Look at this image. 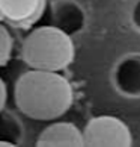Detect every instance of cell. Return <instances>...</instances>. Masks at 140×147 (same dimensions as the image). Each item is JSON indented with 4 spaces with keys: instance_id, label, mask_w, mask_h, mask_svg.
I'll return each instance as SVG.
<instances>
[{
    "instance_id": "obj_6",
    "label": "cell",
    "mask_w": 140,
    "mask_h": 147,
    "mask_svg": "<svg viewBox=\"0 0 140 147\" xmlns=\"http://www.w3.org/2000/svg\"><path fill=\"white\" fill-rule=\"evenodd\" d=\"M53 24L69 36L82 32L86 24V12L75 0H56L51 5Z\"/></svg>"
},
{
    "instance_id": "obj_3",
    "label": "cell",
    "mask_w": 140,
    "mask_h": 147,
    "mask_svg": "<svg viewBox=\"0 0 140 147\" xmlns=\"http://www.w3.org/2000/svg\"><path fill=\"white\" fill-rule=\"evenodd\" d=\"M84 147H130L133 135L125 121L113 115L90 118L83 129Z\"/></svg>"
},
{
    "instance_id": "obj_8",
    "label": "cell",
    "mask_w": 140,
    "mask_h": 147,
    "mask_svg": "<svg viewBox=\"0 0 140 147\" xmlns=\"http://www.w3.org/2000/svg\"><path fill=\"white\" fill-rule=\"evenodd\" d=\"M11 53H12V38L6 26L0 21V67L8 62Z\"/></svg>"
},
{
    "instance_id": "obj_2",
    "label": "cell",
    "mask_w": 140,
    "mask_h": 147,
    "mask_svg": "<svg viewBox=\"0 0 140 147\" xmlns=\"http://www.w3.org/2000/svg\"><path fill=\"white\" fill-rule=\"evenodd\" d=\"M74 42L63 30L39 26L30 30L21 44V58L30 68L60 71L74 59Z\"/></svg>"
},
{
    "instance_id": "obj_11",
    "label": "cell",
    "mask_w": 140,
    "mask_h": 147,
    "mask_svg": "<svg viewBox=\"0 0 140 147\" xmlns=\"http://www.w3.org/2000/svg\"><path fill=\"white\" fill-rule=\"evenodd\" d=\"M0 147H15V143L9 141L6 138H0Z\"/></svg>"
},
{
    "instance_id": "obj_4",
    "label": "cell",
    "mask_w": 140,
    "mask_h": 147,
    "mask_svg": "<svg viewBox=\"0 0 140 147\" xmlns=\"http://www.w3.org/2000/svg\"><path fill=\"white\" fill-rule=\"evenodd\" d=\"M116 91L125 97H140V53H130L117 61L111 73Z\"/></svg>"
},
{
    "instance_id": "obj_10",
    "label": "cell",
    "mask_w": 140,
    "mask_h": 147,
    "mask_svg": "<svg viewBox=\"0 0 140 147\" xmlns=\"http://www.w3.org/2000/svg\"><path fill=\"white\" fill-rule=\"evenodd\" d=\"M5 103H6V85L2 79H0V112L3 111Z\"/></svg>"
},
{
    "instance_id": "obj_7",
    "label": "cell",
    "mask_w": 140,
    "mask_h": 147,
    "mask_svg": "<svg viewBox=\"0 0 140 147\" xmlns=\"http://www.w3.org/2000/svg\"><path fill=\"white\" fill-rule=\"evenodd\" d=\"M45 0H0L5 20L15 24H27L42 14Z\"/></svg>"
},
{
    "instance_id": "obj_9",
    "label": "cell",
    "mask_w": 140,
    "mask_h": 147,
    "mask_svg": "<svg viewBox=\"0 0 140 147\" xmlns=\"http://www.w3.org/2000/svg\"><path fill=\"white\" fill-rule=\"evenodd\" d=\"M131 23L134 26V29H137L140 32V0H137L134 3V6L131 9Z\"/></svg>"
},
{
    "instance_id": "obj_1",
    "label": "cell",
    "mask_w": 140,
    "mask_h": 147,
    "mask_svg": "<svg viewBox=\"0 0 140 147\" xmlns=\"http://www.w3.org/2000/svg\"><path fill=\"white\" fill-rule=\"evenodd\" d=\"M15 105L29 118L51 121L63 115L72 105V86L59 71L30 68L17 79Z\"/></svg>"
},
{
    "instance_id": "obj_12",
    "label": "cell",
    "mask_w": 140,
    "mask_h": 147,
    "mask_svg": "<svg viewBox=\"0 0 140 147\" xmlns=\"http://www.w3.org/2000/svg\"><path fill=\"white\" fill-rule=\"evenodd\" d=\"M2 20H5V17H3V12H2V9H0V21Z\"/></svg>"
},
{
    "instance_id": "obj_5",
    "label": "cell",
    "mask_w": 140,
    "mask_h": 147,
    "mask_svg": "<svg viewBox=\"0 0 140 147\" xmlns=\"http://www.w3.org/2000/svg\"><path fill=\"white\" fill-rule=\"evenodd\" d=\"M38 147H83L84 138L83 130L74 123L56 121L51 123L38 135Z\"/></svg>"
}]
</instances>
